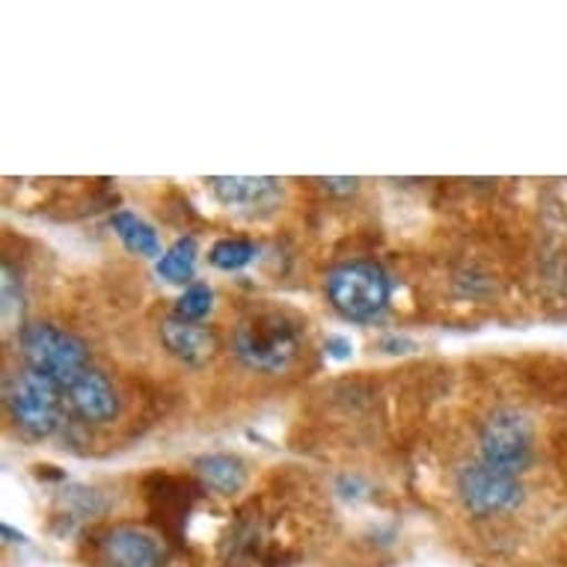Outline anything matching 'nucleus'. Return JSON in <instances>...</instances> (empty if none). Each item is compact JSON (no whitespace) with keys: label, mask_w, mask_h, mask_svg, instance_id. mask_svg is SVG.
Returning a JSON list of instances; mask_svg holds the SVG:
<instances>
[{"label":"nucleus","mask_w":567,"mask_h":567,"mask_svg":"<svg viewBox=\"0 0 567 567\" xmlns=\"http://www.w3.org/2000/svg\"><path fill=\"white\" fill-rule=\"evenodd\" d=\"M327 351H333V357L344 360V357H351V342L342 336H333V339H327Z\"/></svg>","instance_id":"dca6fc26"},{"label":"nucleus","mask_w":567,"mask_h":567,"mask_svg":"<svg viewBox=\"0 0 567 567\" xmlns=\"http://www.w3.org/2000/svg\"><path fill=\"white\" fill-rule=\"evenodd\" d=\"M161 342L167 344V351L187 365L208 363L217 351V339L212 330L182 321V318H167L161 321Z\"/></svg>","instance_id":"1a4fd4ad"},{"label":"nucleus","mask_w":567,"mask_h":567,"mask_svg":"<svg viewBox=\"0 0 567 567\" xmlns=\"http://www.w3.org/2000/svg\"><path fill=\"white\" fill-rule=\"evenodd\" d=\"M196 268V241L194 238H178L164 256L158 259V277L167 282H185Z\"/></svg>","instance_id":"ddd939ff"},{"label":"nucleus","mask_w":567,"mask_h":567,"mask_svg":"<svg viewBox=\"0 0 567 567\" xmlns=\"http://www.w3.org/2000/svg\"><path fill=\"white\" fill-rule=\"evenodd\" d=\"M303 324L277 307H259L238 321L233 348L238 360L259 372H286L298 360Z\"/></svg>","instance_id":"f257e3e1"},{"label":"nucleus","mask_w":567,"mask_h":567,"mask_svg":"<svg viewBox=\"0 0 567 567\" xmlns=\"http://www.w3.org/2000/svg\"><path fill=\"white\" fill-rule=\"evenodd\" d=\"M212 190L226 208L238 212H256L277 203L279 182L277 178H252V176H220L212 178Z\"/></svg>","instance_id":"9d476101"},{"label":"nucleus","mask_w":567,"mask_h":567,"mask_svg":"<svg viewBox=\"0 0 567 567\" xmlns=\"http://www.w3.org/2000/svg\"><path fill=\"white\" fill-rule=\"evenodd\" d=\"M478 452H482V464L493 466V470L512 475L529 470L532 455H535L529 419L512 408L493 410L478 434Z\"/></svg>","instance_id":"39448f33"},{"label":"nucleus","mask_w":567,"mask_h":567,"mask_svg":"<svg viewBox=\"0 0 567 567\" xmlns=\"http://www.w3.org/2000/svg\"><path fill=\"white\" fill-rule=\"evenodd\" d=\"M65 392H69V404H72L78 416L86 419V422L104 425V422H113L116 413H120L116 390H113L111 381H107L102 372H95V369H86L84 374H78L75 381L65 386Z\"/></svg>","instance_id":"6e6552de"},{"label":"nucleus","mask_w":567,"mask_h":567,"mask_svg":"<svg viewBox=\"0 0 567 567\" xmlns=\"http://www.w3.org/2000/svg\"><path fill=\"white\" fill-rule=\"evenodd\" d=\"M104 558L111 567H164L167 553L152 532L137 526H116L102 540Z\"/></svg>","instance_id":"0eeeda50"},{"label":"nucleus","mask_w":567,"mask_h":567,"mask_svg":"<svg viewBox=\"0 0 567 567\" xmlns=\"http://www.w3.org/2000/svg\"><path fill=\"white\" fill-rule=\"evenodd\" d=\"M212 300H215V295H212V289L205 282H190L182 291V298L176 300V318H182V321H199L203 316H208Z\"/></svg>","instance_id":"2eb2a0df"},{"label":"nucleus","mask_w":567,"mask_h":567,"mask_svg":"<svg viewBox=\"0 0 567 567\" xmlns=\"http://www.w3.org/2000/svg\"><path fill=\"white\" fill-rule=\"evenodd\" d=\"M196 475L203 478V484L208 491L215 493H238L247 482V470H244V461L235 455H224V452H217V455H205L199 457L194 464Z\"/></svg>","instance_id":"9b49d317"},{"label":"nucleus","mask_w":567,"mask_h":567,"mask_svg":"<svg viewBox=\"0 0 567 567\" xmlns=\"http://www.w3.org/2000/svg\"><path fill=\"white\" fill-rule=\"evenodd\" d=\"M111 226L131 252H137V256H158L161 252V241L158 235H155V229H152L150 224H143L137 215H131V212H116V215L111 217Z\"/></svg>","instance_id":"f8f14e48"},{"label":"nucleus","mask_w":567,"mask_h":567,"mask_svg":"<svg viewBox=\"0 0 567 567\" xmlns=\"http://www.w3.org/2000/svg\"><path fill=\"white\" fill-rule=\"evenodd\" d=\"M208 259L220 270H241L256 259V244L250 238H224L212 247Z\"/></svg>","instance_id":"4468645a"},{"label":"nucleus","mask_w":567,"mask_h":567,"mask_svg":"<svg viewBox=\"0 0 567 567\" xmlns=\"http://www.w3.org/2000/svg\"><path fill=\"white\" fill-rule=\"evenodd\" d=\"M19 351L28 369L45 374L60 386H69L78 374L90 369L86 365V344L75 333L60 330L54 324L21 327Z\"/></svg>","instance_id":"f03ea898"},{"label":"nucleus","mask_w":567,"mask_h":567,"mask_svg":"<svg viewBox=\"0 0 567 567\" xmlns=\"http://www.w3.org/2000/svg\"><path fill=\"white\" fill-rule=\"evenodd\" d=\"M7 408L24 434L48 437L56 431L60 413H63L60 383L33 369H21L7 381Z\"/></svg>","instance_id":"20e7f679"},{"label":"nucleus","mask_w":567,"mask_h":567,"mask_svg":"<svg viewBox=\"0 0 567 567\" xmlns=\"http://www.w3.org/2000/svg\"><path fill=\"white\" fill-rule=\"evenodd\" d=\"M457 493L464 499L466 512H473L475 517L514 512L523 503V484L517 482V475L493 470L482 461L457 473Z\"/></svg>","instance_id":"423d86ee"},{"label":"nucleus","mask_w":567,"mask_h":567,"mask_svg":"<svg viewBox=\"0 0 567 567\" xmlns=\"http://www.w3.org/2000/svg\"><path fill=\"white\" fill-rule=\"evenodd\" d=\"M327 295L344 318L372 321L390 303V279L372 261H344L330 270Z\"/></svg>","instance_id":"7ed1b4c3"}]
</instances>
